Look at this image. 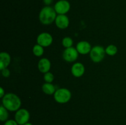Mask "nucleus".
I'll list each match as a JSON object with an SVG mask.
<instances>
[{
	"mask_svg": "<svg viewBox=\"0 0 126 125\" xmlns=\"http://www.w3.org/2000/svg\"><path fill=\"white\" fill-rule=\"evenodd\" d=\"M1 74H2V76L4 77H9L11 75V72H10V71L8 69L6 68V69H4L1 71Z\"/></svg>",
	"mask_w": 126,
	"mask_h": 125,
	"instance_id": "nucleus-20",
	"label": "nucleus"
},
{
	"mask_svg": "<svg viewBox=\"0 0 126 125\" xmlns=\"http://www.w3.org/2000/svg\"><path fill=\"white\" fill-rule=\"evenodd\" d=\"M44 80L46 83H52L54 80V75L51 72H46V73L44 74Z\"/></svg>",
	"mask_w": 126,
	"mask_h": 125,
	"instance_id": "nucleus-19",
	"label": "nucleus"
},
{
	"mask_svg": "<svg viewBox=\"0 0 126 125\" xmlns=\"http://www.w3.org/2000/svg\"><path fill=\"white\" fill-rule=\"evenodd\" d=\"M32 125V124L31 123L28 122V123H27L24 124V125Z\"/></svg>",
	"mask_w": 126,
	"mask_h": 125,
	"instance_id": "nucleus-24",
	"label": "nucleus"
},
{
	"mask_svg": "<svg viewBox=\"0 0 126 125\" xmlns=\"http://www.w3.org/2000/svg\"><path fill=\"white\" fill-rule=\"evenodd\" d=\"M8 110L6 109L2 105L0 107V120L2 122H5L8 120L9 113Z\"/></svg>",
	"mask_w": 126,
	"mask_h": 125,
	"instance_id": "nucleus-15",
	"label": "nucleus"
},
{
	"mask_svg": "<svg viewBox=\"0 0 126 125\" xmlns=\"http://www.w3.org/2000/svg\"><path fill=\"white\" fill-rule=\"evenodd\" d=\"M53 0H43V2H44V3L46 5H47V6H49V5H50V4L52 2Z\"/></svg>",
	"mask_w": 126,
	"mask_h": 125,
	"instance_id": "nucleus-22",
	"label": "nucleus"
},
{
	"mask_svg": "<svg viewBox=\"0 0 126 125\" xmlns=\"http://www.w3.org/2000/svg\"><path fill=\"white\" fill-rule=\"evenodd\" d=\"M78 51L76 49L73 47H69L65 49L63 53V58L67 62H74L78 57Z\"/></svg>",
	"mask_w": 126,
	"mask_h": 125,
	"instance_id": "nucleus-6",
	"label": "nucleus"
},
{
	"mask_svg": "<svg viewBox=\"0 0 126 125\" xmlns=\"http://www.w3.org/2000/svg\"><path fill=\"white\" fill-rule=\"evenodd\" d=\"M50 67H51V63L50 61H49V59L46 58H41L38 62V69L42 73H46V72H49Z\"/></svg>",
	"mask_w": 126,
	"mask_h": 125,
	"instance_id": "nucleus-12",
	"label": "nucleus"
},
{
	"mask_svg": "<svg viewBox=\"0 0 126 125\" xmlns=\"http://www.w3.org/2000/svg\"><path fill=\"white\" fill-rule=\"evenodd\" d=\"M30 118V112L25 109H20L16 111L15 114V120L19 125H23L29 121Z\"/></svg>",
	"mask_w": 126,
	"mask_h": 125,
	"instance_id": "nucleus-5",
	"label": "nucleus"
},
{
	"mask_svg": "<svg viewBox=\"0 0 126 125\" xmlns=\"http://www.w3.org/2000/svg\"><path fill=\"white\" fill-rule=\"evenodd\" d=\"M4 125H19L15 120H7L5 121Z\"/></svg>",
	"mask_w": 126,
	"mask_h": 125,
	"instance_id": "nucleus-21",
	"label": "nucleus"
},
{
	"mask_svg": "<svg viewBox=\"0 0 126 125\" xmlns=\"http://www.w3.org/2000/svg\"><path fill=\"white\" fill-rule=\"evenodd\" d=\"M57 17V12L54 8L50 6H46L40 11L39 18L43 25H50L55 20Z\"/></svg>",
	"mask_w": 126,
	"mask_h": 125,
	"instance_id": "nucleus-2",
	"label": "nucleus"
},
{
	"mask_svg": "<svg viewBox=\"0 0 126 125\" xmlns=\"http://www.w3.org/2000/svg\"><path fill=\"white\" fill-rule=\"evenodd\" d=\"M56 26L62 29H66L69 26V18L65 14L58 15L55 20Z\"/></svg>",
	"mask_w": 126,
	"mask_h": 125,
	"instance_id": "nucleus-9",
	"label": "nucleus"
},
{
	"mask_svg": "<svg viewBox=\"0 0 126 125\" xmlns=\"http://www.w3.org/2000/svg\"><path fill=\"white\" fill-rule=\"evenodd\" d=\"M71 98V93L66 88H60L57 89L54 93V99L60 104H65L69 102Z\"/></svg>",
	"mask_w": 126,
	"mask_h": 125,
	"instance_id": "nucleus-3",
	"label": "nucleus"
},
{
	"mask_svg": "<svg viewBox=\"0 0 126 125\" xmlns=\"http://www.w3.org/2000/svg\"><path fill=\"white\" fill-rule=\"evenodd\" d=\"M44 47L39 44H36L33 48V53L35 56H41L44 53Z\"/></svg>",
	"mask_w": 126,
	"mask_h": 125,
	"instance_id": "nucleus-16",
	"label": "nucleus"
},
{
	"mask_svg": "<svg viewBox=\"0 0 126 125\" xmlns=\"http://www.w3.org/2000/svg\"><path fill=\"white\" fill-rule=\"evenodd\" d=\"M54 9L57 13L65 14L70 9V4L67 0H59L55 3Z\"/></svg>",
	"mask_w": 126,
	"mask_h": 125,
	"instance_id": "nucleus-7",
	"label": "nucleus"
},
{
	"mask_svg": "<svg viewBox=\"0 0 126 125\" xmlns=\"http://www.w3.org/2000/svg\"><path fill=\"white\" fill-rule=\"evenodd\" d=\"M2 105L11 112L17 111L21 106V100L19 97L14 93H7L2 99Z\"/></svg>",
	"mask_w": 126,
	"mask_h": 125,
	"instance_id": "nucleus-1",
	"label": "nucleus"
},
{
	"mask_svg": "<svg viewBox=\"0 0 126 125\" xmlns=\"http://www.w3.org/2000/svg\"><path fill=\"white\" fill-rule=\"evenodd\" d=\"M73 44V40L70 37H65L62 40V45L64 47L69 48L71 47Z\"/></svg>",
	"mask_w": 126,
	"mask_h": 125,
	"instance_id": "nucleus-18",
	"label": "nucleus"
},
{
	"mask_svg": "<svg viewBox=\"0 0 126 125\" xmlns=\"http://www.w3.org/2000/svg\"><path fill=\"white\" fill-rule=\"evenodd\" d=\"M11 62V56L7 52H1L0 53V70L7 68Z\"/></svg>",
	"mask_w": 126,
	"mask_h": 125,
	"instance_id": "nucleus-13",
	"label": "nucleus"
},
{
	"mask_svg": "<svg viewBox=\"0 0 126 125\" xmlns=\"http://www.w3.org/2000/svg\"><path fill=\"white\" fill-rule=\"evenodd\" d=\"M42 89L44 93L49 95H51L56 91L55 86L51 83H45L42 86Z\"/></svg>",
	"mask_w": 126,
	"mask_h": 125,
	"instance_id": "nucleus-14",
	"label": "nucleus"
},
{
	"mask_svg": "<svg viewBox=\"0 0 126 125\" xmlns=\"http://www.w3.org/2000/svg\"><path fill=\"white\" fill-rule=\"evenodd\" d=\"M85 72L84 66L81 62H76L71 67V73L75 77H80L83 75Z\"/></svg>",
	"mask_w": 126,
	"mask_h": 125,
	"instance_id": "nucleus-11",
	"label": "nucleus"
},
{
	"mask_svg": "<svg viewBox=\"0 0 126 125\" xmlns=\"http://www.w3.org/2000/svg\"><path fill=\"white\" fill-rule=\"evenodd\" d=\"M106 53L108 54L110 56H114L118 53V48L114 45H110L106 48Z\"/></svg>",
	"mask_w": 126,
	"mask_h": 125,
	"instance_id": "nucleus-17",
	"label": "nucleus"
},
{
	"mask_svg": "<svg viewBox=\"0 0 126 125\" xmlns=\"http://www.w3.org/2000/svg\"><path fill=\"white\" fill-rule=\"evenodd\" d=\"M53 38L48 33H42L37 38V43L43 47H48L52 44Z\"/></svg>",
	"mask_w": 126,
	"mask_h": 125,
	"instance_id": "nucleus-8",
	"label": "nucleus"
},
{
	"mask_svg": "<svg viewBox=\"0 0 126 125\" xmlns=\"http://www.w3.org/2000/svg\"><path fill=\"white\" fill-rule=\"evenodd\" d=\"M76 50H78L79 53L81 55H87L91 52L92 47L90 44L87 41H80L76 45Z\"/></svg>",
	"mask_w": 126,
	"mask_h": 125,
	"instance_id": "nucleus-10",
	"label": "nucleus"
},
{
	"mask_svg": "<svg viewBox=\"0 0 126 125\" xmlns=\"http://www.w3.org/2000/svg\"><path fill=\"white\" fill-rule=\"evenodd\" d=\"M4 95V89L2 87H1V88H0V96H1V98H3Z\"/></svg>",
	"mask_w": 126,
	"mask_h": 125,
	"instance_id": "nucleus-23",
	"label": "nucleus"
},
{
	"mask_svg": "<svg viewBox=\"0 0 126 125\" xmlns=\"http://www.w3.org/2000/svg\"><path fill=\"white\" fill-rule=\"evenodd\" d=\"M105 53V50L103 47L96 45L92 48L90 52V57L94 62H100L103 60Z\"/></svg>",
	"mask_w": 126,
	"mask_h": 125,
	"instance_id": "nucleus-4",
	"label": "nucleus"
}]
</instances>
